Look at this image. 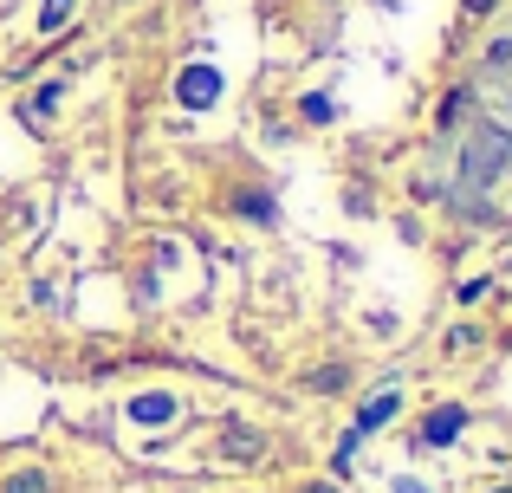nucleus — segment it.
Listing matches in <instances>:
<instances>
[{
  "label": "nucleus",
  "instance_id": "f257e3e1",
  "mask_svg": "<svg viewBox=\"0 0 512 493\" xmlns=\"http://www.w3.org/2000/svg\"><path fill=\"white\" fill-rule=\"evenodd\" d=\"M175 104L182 111H214L221 104V72L214 65H182L175 72Z\"/></svg>",
  "mask_w": 512,
  "mask_h": 493
},
{
  "label": "nucleus",
  "instance_id": "f03ea898",
  "mask_svg": "<svg viewBox=\"0 0 512 493\" xmlns=\"http://www.w3.org/2000/svg\"><path fill=\"white\" fill-rule=\"evenodd\" d=\"M461 429H467V409L461 403H435L422 416V435H415V442L422 448H448V442H461Z\"/></svg>",
  "mask_w": 512,
  "mask_h": 493
},
{
  "label": "nucleus",
  "instance_id": "7ed1b4c3",
  "mask_svg": "<svg viewBox=\"0 0 512 493\" xmlns=\"http://www.w3.org/2000/svg\"><path fill=\"white\" fill-rule=\"evenodd\" d=\"M175 416H182V403H175L169 390H143V396H130V422H137V429H169Z\"/></svg>",
  "mask_w": 512,
  "mask_h": 493
},
{
  "label": "nucleus",
  "instance_id": "20e7f679",
  "mask_svg": "<svg viewBox=\"0 0 512 493\" xmlns=\"http://www.w3.org/2000/svg\"><path fill=\"white\" fill-rule=\"evenodd\" d=\"M396 409H402V396H396V390H376L370 403L357 409V422H350V435H363V442H370L376 429H389V422H396Z\"/></svg>",
  "mask_w": 512,
  "mask_h": 493
},
{
  "label": "nucleus",
  "instance_id": "39448f33",
  "mask_svg": "<svg viewBox=\"0 0 512 493\" xmlns=\"http://www.w3.org/2000/svg\"><path fill=\"white\" fill-rule=\"evenodd\" d=\"M221 455H227V461H260V455H266V435H260V429H247V422H227Z\"/></svg>",
  "mask_w": 512,
  "mask_h": 493
},
{
  "label": "nucleus",
  "instance_id": "423d86ee",
  "mask_svg": "<svg viewBox=\"0 0 512 493\" xmlns=\"http://www.w3.org/2000/svg\"><path fill=\"white\" fill-rule=\"evenodd\" d=\"M59 98H65V78H52V85H39V91H33V98H26V104H20V117H26V124H33V130H39V124H46V117H52V111H59Z\"/></svg>",
  "mask_w": 512,
  "mask_h": 493
},
{
  "label": "nucleus",
  "instance_id": "0eeeda50",
  "mask_svg": "<svg viewBox=\"0 0 512 493\" xmlns=\"http://www.w3.org/2000/svg\"><path fill=\"white\" fill-rule=\"evenodd\" d=\"M72 13H78V0H39V39H59L65 26H72Z\"/></svg>",
  "mask_w": 512,
  "mask_h": 493
},
{
  "label": "nucleus",
  "instance_id": "6e6552de",
  "mask_svg": "<svg viewBox=\"0 0 512 493\" xmlns=\"http://www.w3.org/2000/svg\"><path fill=\"white\" fill-rule=\"evenodd\" d=\"M234 215H247V221H260V228H273V221H279V202H273L266 189H247V195L234 202Z\"/></svg>",
  "mask_w": 512,
  "mask_h": 493
},
{
  "label": "nucleus",
  "instance_id": "1a4fd4ad",
  "mask_svg": "<svg viewBox=\"0 0 512 493\" xmlns=\"http://www.w3.org/2000/svg\"><path fill=\"white\" fill-rule=\"evenodd\" d=\"M0 493H52V474L46 468H13L7 481H0Z\"/></svg>",
  "mask_w": 512,
  "mask_h": 493
},
{
  "label": "nucleus",
  "instance_id": "9d476101",
  "mask_svg": "<svg viewBox=\"0 0 512 493\" xmlns=\"http://www.w3.org/2000/svg\"><path fill=\"white\" fill-rule=\"evenodd\" d=\"M350 383V370L344 364H318V370H305V390H318V396H338Z\"/></svg>",
  "mask_w": 512,
  "mask_h": 493
},
{
  "label": "nucleus",
  "instance_id": "9b49d317",
  "mask_svg": "<svg viewBox=\"0 0 512 493\" xmlns=\"http://www.w3.org/2000/svg\"><path fill=\"white\" fill-rule=\"evenodd\" d=\"M299 117H305V124H318V130H325V124H338V104H331L325 91H312V98H299Z\"/></svg>",
  "mask_w": 512,
  "mask_h": 493
},
{
  "label": "nucleus",
  "instance_id": "f8f14e48",
  "mask_svg": "<svg viewBox=\"0 0 512 493\" xmlns=\"http://www.w3.org/2000/svg\"><path fill=\"white\" fill-rule=\"evenodd\" d=\"M474 344H480L474 325H454V331H448V351H474Z\"/></svg>",
  "mask_w": 512,
  "mask_h": 493
},
{
  "label": "nucleus",
  "instance_id": "ddd939ff",
  "mask_svg": "<svg viewBox=\"0 0 512 493\" xmlns=\"http://www.w3.org/2000/svg\"><path fill=\"white\" fill-rule=\"evenodd\" d=\"M493 7H500V0H461V13H467V20H487Z\"/></svg>",
  "mask_w": 512,
  "mask_h": 493
},
{
  "label": "nucleus",
  "instance_id": "4468645a",
  "mask_svg": "<svg viewBox=\"0 0 512 493\" xmlns=\"http://www.w3.org/2000/svg\"><path fill=\"white\" fill-rule=\"evenodd\" d=\"M305 493H344V487H338V481H312Z\"/></svg>",
  "mask_w": 512,
  "mask_h": 493
},
{
  "label": "nucleus",
  "instance_id": "2eb2a0df",
  "mask_svg": "<svg viewBox=\"0 0 512 493\" xmlns=\"http://www.w3.org/2000/svg\"><path fill=\"white\" fill-rule=\"evenodd\" d=\"M396 493H428V487L422 481H396Z\"/></svg>",
  "mask_w": 512,
  "mask_h": 493
},
{
  "label": "nucleus",
  "instance_id": "dca6fc26",
  "mask_svg": "<svg viewBox=\"0 0 512 493\" xmlns=\"http://www.w3.org/2000/svg\"><path fill=\"white\" fill-rule=\"evenodd\" d=\"M493 493H512V481H506V487H493Z\"/></svg>",
  "mask_w": 512,
  "mask_h": 493
}]
</instances>
